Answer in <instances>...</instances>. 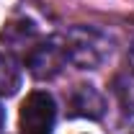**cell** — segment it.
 Listing matches in <instances>:
<instances>
[{
    "label": "cell",
    "mask_w": 134,
    "mask_h": 134,
    "mask_svg": "<svg viewBox=\"0 0 134 134\" xmlns=\"http://www.w3.org/2000/svg\"><path fill=\"white\" fill-rule=\"evenodd\" d=\"M3 124H5V111H3V106H0V129H3Z\"/></svg>",
    "instance_id": "obj_7"
},
{
    "label": "cell",
    "mask_w": 134,
    "mask_h": 134,
    "mask_svg": "<svg viewBox=\"0 0 134 134\" xmlns=\"http://www.w3.org/2000/svg\"><path fill=\"white\" fill-rule=\"evenodd\" d=\"M67 114L70 116H85V119H100L106 111V100L93 85H77L67 96Z\"/></svg>",
    "instance_id": "obj_4"
},
{
    "label": "cell",
    "mask_w": 134,
    "mask_h": 134,
    "mask_svg": "<svg viewBox=\"0 0 134 134\" xmlns=\"http://www.w3.org/2000/svg\"><path fill=\"white\" fill-rule=\"evenodd\" d=\"M54 121H57L54 98L44 90L29 93L23 106H21V116H18L21 134H52Z\"/></svg>",
    "instance_id": "obj_2"
},
{
    "label": "cell",
    "mask_w": 134,
    "mask_h": 134,
    "mask_svg": "<svg viewBox=\"0 0 134 134\" xmlns=\"http://www.w3.org/2000/svg\"><path fill=\"white\" fill-rule=\"evenodd\" d=\"M0 41L5 47H10V49H16V52H23L29 57L31 49L39 44V31H36V26H34L31 21L16 18V21H8L5 23V29L0 31Z\"/></svg>",
    "instance_id": "obj_5"
},
{
    "label": "cell",
    "mask_w": 134,
    "mask_h": 134,
    "mask_svg": "<svg viewBox=\"0 0 134 134\" xmlns=\"http://www.w3.org/2000/svg\"><path fill=\"white\" fill-rule=\"evenodd\" d=\"M18 88H21V70H18V65L8 54H0V96H13Z\"/></svg>",
    "instance_id": "obj_6"
},
{
    "label": "cell",
    "mask_w": 134,
    "mask_h": 134,
    "mask_svg": "<svg viewBox=\"0 0 134 134\" xmlns=\"http://www.w3.org/2000/svg\"><path fill=\"white\" fill-rule=\"evenodd\" d=\"M62 44H65L67 62L83 67V70H96V67L106 59V54L111 52L108 41H106L96 29H88V26L70 29V31L62 36Z\"/></svg>",
    "instance_id": "obj_1"
},
{
    "label": "cell",
    "mask_w": 134,
    "mask_h": 134,
    "mask_svg": "<svg viewBox=\"0 0 134 134\" xmlns=\"http://www.w3.org/2000/svg\"><path fill=\"white\" fill-rule=\"evenodd\" d=\"M65 62H67V54H65L62 39L39 41L31 49V54L26 57V65H29V70H31V75L36 80H52L54 75L62 72Z\"/></svg>",
    "instance_id": "obj_3"
}]
</instances>
